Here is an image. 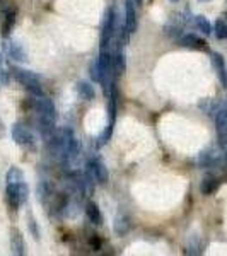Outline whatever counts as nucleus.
Segmentation results:
<instances>
[{
	"mask_svg": "<svg viewBox=\"0 0 227 256\" xmlns=\"http://www.w3.org/2000/svg\"><path fill=\"white\" fill-rule=\"evenodd\" d=\"M0 82H2V84H7V82H9L7 72H6V68H4V58H2V55H0Z\"/></svg>",
	"mask_w": 227,
	"mask_h": 256,
	"instance_id": "21",
	"label": "nucleus"
},
{
	"mask_svg": "<svg viewBox=\"0 0 227 256\" xmlns=\"http://www.w3.org/2000/svg\"><path fill=\"white\" fill-rule=\"evenodd\" d=\"M135 2H137V4H138V6H140V4H142V2H144V0H135Z\"/></svg>",
	"mask_w": 227,
	"mask_h": 256,
	"instance_id": "24",
	"label": "nucleus"
},
{
	"mask_svg": "<svg viewBox=\"0 0 227 256\" xmlns=\"http://www.w3.org/2000/svg\"><path fill=\"white\" fill-rule=\"evenodd\" d=\"M128 230H130L128 218L123 217V216H118L116 218H114V232H116L118 236H125Z\"/></svg>",
	"mask_w": 227,
	"mask_h": 256,
	"instance_id": "16",
	"label": "nucleus"
},
{
	"mask_svg": "<svg viewBox=\"0 0 227 256\" xmlns=\"http://www.w3.org/2000/svg\"><path fill=\"white\" fill-rule=\"evenodd\" d=\"M218 160H220V158H218L217 152H216V150H212V148H208V150L202 152V156H200V166H204V168H212V166H216Z\"/></svg>",
	"mask_w": 227,
	"mask_h": 256,
	"instance_id": "15",
	"label": "nucleus"
},
{
	"mask_svg": "<svg viewBox=\"0 0 227 256\" xmlns=\"http://www.w3.org/2000/svg\"><path fill=\"white\" fill-rule=\"evenodd\" d=\"M86 174H88L90 180H96V183L99 184H106L110 180V174H108V168L101 162L99 159H90L86 166Z\"/></svg>",
	"mask_w": 227,
	"mask_h": 256,
	"instance_id": "5",
	"label": "nucleus"
},
{
	"mask_svg": "<svg viewBox=\"0 0 227 256\" xmlns=\"http://www.w3.org/2000/svg\"><path fill=\"white\" fill-rule=\"evenodd\" d=\"M77 90H79V94L86 99V101H92L94 96H96L94 88L90 84H88V82H79V84H77Z\"/></svg>",
	"mask_w": 227,
	"mask_h": 256,
	"instance_id": "17",
	"label": "nucleus"
},
{
	"mask_svg": "<svg viewBox=\"0 0 227 256\" xmlns=\"http://www.w3.org/2000/svg\"><path fill=\"white\" fill-rule=\"evenodd\" d=\"M90 79H92L94 82H98V84H101V80H102V70H101V67H99L98 60L90 64Z\"/></svg>",
	"mask_w": 227,
	"mask_h": 256,
	"instance_id": "20",
	"label": "nucleus"
},
{
	"mask_svg": "<svg viewBox=\"0 0 227 256\" xmlns=\"http://www.w3.org/2000/svg\"><path fill=\"white\" fill-rule=\"evenodd\" d=\"M171 2H178V0H171Z\"/></svg>",
	"mask_w": 227,
	"mask_h": 256,
	"instance_id": "26",
	"label": "nucleus"
},
{
	"mask_svg": "<svg viewBox=\"0 0 227 256\" xmlns=\"http://www.w3.org/2000/svg\"><path fill=\"white\" fill-rule=\"evenodd\" d=\"M218 186H220V180H218L217 176H212V174H208V176H205L204 178V181H202V184H200V192L204 193V195H214V193L217 192Z\"/></svg>",
	"mask_w": 227,
	"mask_h": 256,
	"instance_id": "11",
	"label": "nucleus"
},
{
	"mask_svg": "<svg viewBox=\"0 0 227 256\" xmlns=\"http://www.w3.org/2000/svg\"><path fill=\"white\" fill-rule=\"evenodd\" d=\"M12 138H14V142L20 147L34 146V135L31 134L30 128L20 125V123H16V125L12 126Z\"/></svg>",
	"mask_w": 227,
	"mask_h": 256,
	"instance_id": "6",
	"label": "nucleus"
},
{
	"mask_svg": "<svg viewBox=\"0 0 227 256\" xmlns=\"http://www.w3.org/2000/svg\"><path fill=\"white\" fill-rule=\"evenodd\" d=\"M89 244H90V248H94V250H99V248H101V241H99V238L96 236V234H94V236H90Z\"/></svg>",
	"mask_w": 227,
	"mask_h": 256,
	"instance_id": "22",
	"label": "nucleus"
},
{
	"mask_svg": "<svg viewBox=\"0 0 227 256\" xmlns=\"http://www.w3.org/2000/svg\"><path fill=\"white\" fill-rule=\"evenodd\" d=\"M4 132H6V128H4V123H2V120H0V137L4 135Z\"/></svg>",
	"mask_w": 227,
	"mask_h": 256,
	"instance_id": "23",
	"label": "nucleus"
},
{
	"mask_svg": "<svg viewBox=\"0 0 227 256\" xmlns=\"http://www.w3.org/2000/svg\"><path fill=\"white\" fill-rule=\"evenodd\" d=\"M6 53L10 56L12 60H18V62H24L26 60V52L22 50L19 43H16V41H6Z\"/></svg>",
	"mask_w": 227,
	"mask_h": 256,
	"instance_id": "13",
	"label": "nucleus"
},
{
	"mask_svg": "<svg viewBox=\"0 0 227 256\" xmlns=\"http://www.w3.org/2000/svg\"><path fill=\"white\" fill-rule=\"evenodd\" d=\"M86 216H88V218L92 224H96V226L102 224V214L94 202H88V205H86Z\"/></svg>",
	"mask_w": 227,
	"mask_h": 256,
	"instance_id": "14",
	"label": "nucleus"
},
{
	"mask_svg": "<svg viewBox=\"0 0 227 256\" xmlns=\"http://www.w3.org/2000/svg\"><path fill=\"white\" fill-rule=\"evenodd\" d=\"M216 130L218 146L222 148H227V106L220 108L216 114Z\"/></svg>",
	"mask_w": 227,
	"mask_h": 256,
	"instance_id": "7",
	"label": "nucleus"
},
{
	"mask_svg": "<svg viewBox=\"0 0 227 256\" xmlns=\"http://www.w3.org/2000/svg\"><path fill=\"white\" fill-rule=\"evenodd\" d=\"M212 64H214V68H216L218 79L222 82V86L227 88V68H226L224 56L218 55V53H212Z\"/></svg>",
	"mask_w": 227,
	"mask_h": 256,
	"instance_id": "10",
	"label": "nucleus"
},
{
	"mask_svg": "<svg viewBox=\"0 0 227 256\" xmlns=\"http://www.w3.org/2000/svg\"><path fill=\"white\" fill-rule=\"evenodd\" d=\"M216 36L218 40H227V22L226 19H217L216 20Z\"/></svg>",
	"mask_w": 227,
	"mask_h": 256,
	"instance_id": "19",
	"label": "nucleus"
},
{
	"mask_svg": "<svg viewBox=\"0 0 227 256\" xmlns=\"http://www.w3.org/2000/svg\"><path fill=\"white\" fill-rule=\"evenodd\" d=\"M116 24H118V16L113 7H110L106 10L104 22H102V30H101V50H111V40H113L114 31H116Z\"/></svg>",
	"mask_w": 227,
	"mask_h": 256,
	"instance_id": "3",
	"label": "nucleus"
},
{
	"mask_svg": "<svg viewBox=\"0 0 227 256\" xmlns=\"http://www.w3.org/2000/svg\"><path fill=\"white\" fill-rule=\"evenodd\" d=\"M10 250L14 254H26V246H24V239H22V234L19 232L18 229H12L10 232Z\"/></svg>",
	"mask_w": 227,
	"mask_h": 256,
	"instance_id": "12",
	"label": "nucleus"
},
{
	"mask_svg": "<svg viewBox=\"0 0 227 256\" xmlns=\"http://www.w3.org/2000/svg\"><path fill=\"white\" fill-rule=\"evenodd\" d=\"M16 24V7L10 2L0 0V32L4 38L10 34Z\"/></svg>",
	"mask_w": 227,
	"mask_h": 256,
	"instance_id": "4",
	"label": "nucleus"
},
{
	"mask_svg": "<svg viewBox=\"0 0 227 256\" xmlns=\"http://www.w3.org/2000/svg\"><path fill=\"white\" fill-rule=\"evenodd\" d=\"M7 193V202L14 210H18L19 207H22L26 204L28 196H30V188H28L26 181H16V183H7L6 188Z\"/></svg>",
	"mask_w": 227,
	"mask_h": 256,
	"instance_id": "2",
	"label": "nucleus"
},
{
	"mask_svg": "<svg viewBox=\"0 0 227 256\" xmlns=\"http://www.w3.org/2000/svg\"><path fill=\"white\" fill-rule=\"evenodd\" d=\"M181 46L190 48V50H196V52H208V44L207 41H204L202 38H198L196 34H184L180 40Z\"/></svg>",
	"mask_w": 227,
	"mask_h": 256,
	"instance_id": "9",
	"label": "nucleus"
},
{
	"mask_svg": "<svg viewBox=\"0 0 227 256\" xmlns=\"http://www.w3.org/2000/svg\"><path fill=\"white\" fill-rule=\"evenodd\" d=\"M135 0H125V24H126V30L132 32L137 31V9H135Z\"/></svg>",
	"mask_w": 227,
	"mask_h": 256,
	"instance_id": "8",
	"label": "nucleus"
},
{
	"mask_svg": "<svg viewBox=\"0 0 227 256\" xmlns=\"http://www.w3.org/2000/svg\"><path fill=\"white\" fill-rule=\"evenodd\" d=\"M10 76L22 86L24 89H28L32 96H40L43 94V88H41V80L38 79L36 74L30 72V70H24L19 67H12L10 68Z\"/></svg>",
	"mask_w": 227,
	"mask_h": 256,
	"instance_id": "1",
	"label": "nucleus"
},
{
	"mask_svg": "<svg viewBox=\"0 0 227 256\" xmlns=\"http://www.w3.org/2000/svg\"><path fill=\"white\" fill-rule=\"evenodd\" d=\"M202 2H210V0H202Z\"/></svg>",
	"mask_w": 227,
	"mask_h": 256,
	"instance_id": "25",
	"label": "nucleus"
},
{
	"mask_svg": "<svg viewBox=\"0 0 227 256\" xmlns=\"http://www.w3.org/2000/svg\"><path fill=\"white\" fill-rule=\"evenodd\" d=\"M195 26L198 28V31H202L204 34H210V32H212V26H210L207 18H204V16H196V18H195Z\"/></svg>",
	"mask_w": 227,
	"mask_h": 256,
	"instance_id": "18",
	"label": "nucleus"
}]
</instances>
